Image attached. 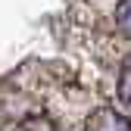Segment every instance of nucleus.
Instances as JSON below:
<instances>
[{"mask_svg": "<svg viewBox=\"0 0 131 131\" xmlns=\"http://www.w3.org/2000/svg\"><path fill=\"white\" fill-rule=\"evenodd\" d=\"M122 97L131 103V59L125 62V72H122Z\"/></svg>", "mask_w": 131, "mask_h": 131, "instance_id": "7ed1b4c3", "label": "nucleus"}, {"mask_svg": "<svg viewBox=\"0 0 131 131\" xmlns=\"http://www.w3.org/2000/svg\"><path fill=\"white\" fill-rule=\"evenodd\" d=\"M116 22H119V28L125 31V35L131 38V0H122V3L116 6Z\"/></svg>", "mask_w": 131, "mask_h": 131, "instance_id": "f03ea898", "label": "nucleus"}, {"mask_svg": "<svg viewBox=\"0 0 131 131\" xmlns=\"http://www.w3.org/2000/svg\"><path fill=\"white\" fill-rule=\"evenodd\" d=\"M84 131H131L128 119L116 109H97L94 116L88 119V128Z\"/></svg>", "mask_w": 131, "mask_h": 131, "instance_id": "f257e3e1", "label": "nucleus"}]
</instances>
